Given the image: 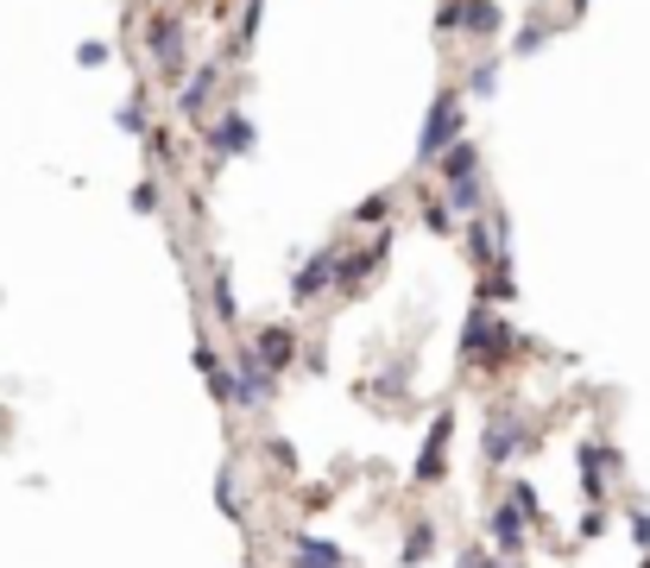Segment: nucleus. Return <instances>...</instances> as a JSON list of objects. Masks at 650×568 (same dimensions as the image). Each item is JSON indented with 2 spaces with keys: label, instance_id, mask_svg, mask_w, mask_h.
I'll list each match as a JSON object with an SVG mask.
<instances>
[{
  "label": "nucleus",
  "instance_id": "obj_10",
  "mask_svg": "<svg viewBox=\"0 0 650 568\" xmlns=\"http://www.w3.org/2000/svg\"><path fill=\"white\" fill-rule=\"evenodd\" d=\"M449 436H455V417L442 411L436 430H429V442H424V455H417V474H411L417 487H436V480H442V467H449Z\"/></svg>",
  "mask_w": 650,
  "mask_h": 568
},
{
  "label": "nucleus",
  "instance_id": "obj_20",
  "mask_svg": "<svg viewBox=\"0 0 650 568\" xmlns=\"http://www.w3.org/2000/svg\"><path fill=\"white\" fill-rule=\"evenodd\" d=\"M114 127H121V133H146V95H133V102H121V114H114Z\"/></svg>",
  "mask_w": 650,
  "mask_h": 568
},
{
  "label": "nucleus",
  "instance_id": "obj_1",
  "mask_svg": "<svg viewBox=\"0 0 650 568\" xmlns=\"http://www.w3.org/2000/svg\"><path fill=\"white\" fill-rule=\"evenodd\" d=\"M436 178L449 183V203L455 208L480 215V203H486V183H480V152H474V146H461V139H455L449 152L436 158Z\"/></svg>",
  "mask_w": 650,
  "mask_h": 568
},
{
  "label": "nucleus",
  "instance_id": "obj_17",
  "mask_svg": "<svg viewBox=\"0 0 650 568\" xmlns=\"http://www.w3.org/2000/svg\"><path fill=\"white\" fill-rule=\"evenodd\" d=\"M197 366H202V379H209V391L227 405V373H222V361H215V348H197Z\"/></svg>",
  "mask_w": 650,
  "mask_h": 568
},
{
  "label": "nucleus",
  "instance_id": "obj_23",
  "mask_svg": "<svg viewBox=\"0 0 650 568\" xmlns=\"http://www.w3.org/2000/svg\"><path fill=\"white\" fill-rule=\"evenodd\" d=\"M379 215H392V196H367V203H360V215H354V221H360V228H379Z\"/></svg>",
  "mask_w": 650,
  "mask_h": 568
},
{
  "label": "nucleus",
  "instance_id": "obj_21",
  "mask_svg": "<svg viewBox=\"0 0 650 568\" xmlns=\"http://www.w3.org/2000/svg\"><path fill=\"white\" fill-rule=\"evenodd\" d=\"M215 316H222L227 329H234V322H240V304H234V284H227L222 272H215Z\"/></svg>",
  "mask_w": 650,
  "mask_h": 568
},
{
  "label": "nucleus",
  "instance_id": "obj_7",
  "mask_svg": "<svg viewBox=\"0 0 650 568\" xmlns=\"http://www.w3.org/2000/svg\"><path fill=\"white\" fill-rule=\"evenodd\" d=\"M253 361L266 366L272 379H284V373H291V361H298V329H291V322H272L266 336L253 341Z\"/></svg>",
  "mask_w": 650,
  "mask_h": 568
},
{
  "label": "nucleus",
  "instance_id": "obj_25",
  "mask_svg": "<svg viewBox=\"0 0 650 568\" xmlns=\"http://www.w3.org/2000/svg\"><path fill=\"white\" fill-rule=\"evenodd\" d=\"M461 568H512V563H505V556H493V549H468V556H461Z\"/></svg>",
  "mask_w": 650,
  "mask_h": 568
},
{
  "label": "nucleus",
  "instance_id": "obj_16",
  "mask_svg": "<svg viewBox=\"0 0 650 568\" xmlns=\"http://www.w3.org/2000/svg\"><path fill=\"white\" fill-rule=\"evenodd\" d=\"M429 549H436V524H429V518H411V537H404V563H424Z\"/></svg>",
  "mask_w": 650,
  "mask_h": 568
},
{
  "label": "nucleus",
  "instance_id": "obj_15",
  "mask_svg": "<svg viewBox=\"0 0 650 568\" xmlns=\"http://www.w3.org/2000/svg\"><path fill=\"white\" fill-rule=\"evenodd\" d=\"M227 152H253V121L247 114H222V127H215V158Z\"/></svg>",
  "mask_w": 650,
  "mask_h": 568
},
{
  "label": "nucleus",
  "instance_id": "obj_29",
  "mask_svg": "<svg viewBox=\"0 0 650 568\" xmlns=\"http://www.w3.org/2000/svg\"><path fill=\"white\" fill-rule=\"evenodd\" d=\"M133 208H139V215H152V208H158V190H152V183H139V190H133Z\"/></svg>",
  "mask_w": 650,
  "mask_h": 568
},
{
  "label": "nucleus",
  "instance_id": "obj_2",
  "mask_svg": "<svg viewBox=\"0 0 650 568\" xmlns=\"http://www.w3.org/2000/svg\"><path fill=\"white\" fill-rule=\"evenodd\" d=\"M505 341H512V336H505L500 310H493V304L480 297L474 310H468V329H461V361L474 366L480 354H486V366H493V361H500V354H505Z\"/></svg>",
  "mask_w": 650,
  "mask_h": 568
},
{
  "label": "nucleus",
  "instance_id": "obj_27",
  "mask_svg": "<svg viewBox=\"0 0 650 568\" xmlns=\"http://www.w3.org/2000/svg\"><path fill=\"white\" fill-rule=\"evenodd\" d=\"M626 524H631V543H638V549H650V512H631Z\"/></svg>",
  "mask_w": 650,
  "mask_h": 568
},
{
  "label": "nucleus",
  "instance_id": "obj_5",
  "mask_svg": "<svg viewBox=\"0 0 650 568\" xmlns=\"http://www.w3.org/2000/svg\"><path fill=\"white\" fill-rule=\"evenodd\" d=\"M152 57H158V77H183V20L177 13H152Z\"/></svg>",
  "mask_w": 650,
  "mask_h": 568
},
{
  "label": "nucleus",
  "instance_id": "obj_24",
  "mask_svg": "<svg viewBox=\"0 0 650 568\" xmlns=\"http://www.w3.org/2000/svg\"><path fill=\"white\" fill-rule=\"evenodd\" d=\"M550 32H556V26H525V32H518V52H525V57L543 52V45H550Z\"/></svg>",
  "mask_w": 650,
  "mask_h": 568
},
{
  "label": "nucleus",
  "instance_id": "obj_6",
  "mask_svg": "<svg viewBox=\"0 0 650 568\" xmlns=\"http://www.w3.org/2000/svg\"><path fill=\"white\" fill-rule=\"evenodd\" d=\"M341 265H348V253H335V247H323V253H310V265H303L298 279H291V297H298V304H310L316 291H328V284H341Z\"/></svg>",
  "mask_w": 650,
  "mask_h": 568
},
{
  "label": "nucleus",
  "instance_id": "obj_9",
  "mask_svg": "<svg viewBox=\"0 0 650 568\" xmlns=\"http://www.w3.org/2000/svg\"><path fill=\"white\" fill-rule=\"evenodd\" d=\"M215 89H222V64H202V70H190V82L177 89V114H183V121H202V114H209V102H215Z\"/></svg>",
  "mask_w": 650,
  "mask_h": 568
},
{
  "label": "nucleus",
  "instance_id": "obj_14",
  "mask_svg": "<svg viewBox=\"0 0 650 568\" xmlns=\"http://www.w3.org/2000/svg\"><path fill=\"white\" fill-rule=\"evenodd\" d=\"M505 20H500V7L493 0H461V20H455V32H468V38H493Z\"/></svg>",
  "mask_w": 650,
  "mask_h": 568
},
{
  "label": "nucleus",
  "instance_id": "obj_28",
  "mask_svg": "<svg viewBox=\"0 0 650 568\" xmlns=\"http://www.w3.org/2000/svg\"><path fill=\"white\" fill-rule=\"evenodd\" d=\"M455 20H461V0H442L436 7V32H455Z\"/></svg>",
  "mask_w": 650,
  "mask_h": 568
},
{
  "label": "nucleus",
  "instance_id": "obj_13",
  "mask_svg": "<svg viewBox=\"0 0 650 568\" xmlns=\"http://www.w3.org/2000/svg\"><path fill=\"white\" fill-rule=\"evenodd\" d=\"M291 568H348V556L328 537H298L291 543Z\"/></svg>",
  "mask_w": 650,
  "mask_h": 568
},
{
  "label": "nucleus",
  "instance_id": "obj_19",
  "mask_svg": "<svg viewBox=\"0 0 650 568\" xmlns=\"http://www.w3.org/2000/svg\"><path fill=\"white\" fill-rule=\"evenodd\" d=\"M512 505H518L530 524H543V499H537V487H530V480H512Z\"/></svg>",
  "mask_w": 650,
  "mask_h": 568
},
{
  "label": "nucleus",
  "instance_id": "obj_3",
  "mask_svg": "<svg viewBox=\"0 0 650 568\" xmlns=\"http://www.w3.org/2000/svg\"><path fill=\"white\" fill-rule=\"evenodd\" d=\"M455 139H461V95H449V89H442V95H436V102H429V121H424V139H417V158H442L455 146Z\"/></svg>",
  "mask_w": 650,
  "mask_h": 568
},
{
  "label": "nucleus",
  "instance_id": "obj_18",
  "mask_svg": "<svg viewBox=\"0 0 650 568\" xmlns=\"http://www.w3.org/2000/svg\"><path fill=\"white\" fill-rule=\"evenodd\" d=\"M493 89H500V64H493V57H480L474 70H468V95H493Z\"/></svg>",
  "mask_w": 650,
  "mask_h": 568
},
{
  "label": "nucleus",
  "instance_id": "obj_8",
  "mask_svg": "<svg viewBox=\"0 0 650 568\" xmlns=\"http://www.w3.org/2000/svg\"><path fill=\"white\" fill-rule=\"evenodd\" d=\"M525 442H530V430L518 423V417H493V423H486V436H480V462L505 467L518 448H525Z\"/></svg>",
  "mask_w": 650,
  "mask_h": 568
},
{
  "label": "nucleus",
  "instance_id": "obj_11",
  "mask_svg": "<svg viewBox=\"0 0 650 568\" xmlns=\"http://www.w3.org/2000/svg\"><path fill=\"white\" fill-rule=\"evenodd\" d=\"M486 531H493V549H500V556H518V549H525L530 518L518 512L512 499H505V505H493V518H486Z\"/></svg>",
  "mask_w": 650,
  "mask_h": 568
},
{
  "label": "nucleus",
  "instance_id": "obj_12",
  "mask_svg": "<svg viewBox=\"0 0 650 568\" xmlns=\"http://www.w3.org/2000/svg\"><path fill=\"white\" fill-rule=\"evenodd\" d=\"M613 467H619V448H601V442H587L581 448V492L601 505V492H606V480H613Z\"/></svg>",
  "mask_w": 650,
  "mask_h": 568
},
{
  "label": "nucleus",
  "instance_id": "obj_26",
  "mask_svg": "<svg viewBox=\"0 0 650 568\" xmlns=\"http://www.w3.org/2000/svg\"><path fill=\"white\" fill-rule=\"evenodd\" d=\"M606 531V505H587V512H581V537H601Z\"/></svg>",
  "mask_w": 650,
  "mask_h": 568
},
{
  "label": "nucleus",
  "instance_id": "obj_4",
  "mask_svg": "<svg viewBox=\"0 0 650 568\" xmlns=\"http://www.w3.org/2000/svg\"><path fill=\"white\" fill-rule=\"evenodd\" d=\"M234 366H240V373L227 379V405H247V411H259V405L278 391V379L253 361V348H240V354H234Z\"/></svg>",
  "mask_w": 650,
  "mask_h": 568
},
{
  "label": "nucleus",
  "instance_id": "obj_22",
  "mask_svg": "<svg viewBox=\"0 0 650 568\" xmlns=\"http://www.w3.org/2000/svg\"><path fill=\"white\" fill-rule=\"evenodd\" d=\"M424 228H436V234H455V215H449V203H436V196H424Z\"/></svg>",
  "mask_w": 650,
  "mask_h": 568
}]
</instances>
